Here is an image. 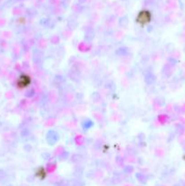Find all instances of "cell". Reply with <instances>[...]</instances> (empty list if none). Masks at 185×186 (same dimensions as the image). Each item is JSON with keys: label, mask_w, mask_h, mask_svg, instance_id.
<instances>
[{"label": "cell", "mask_w": 185, "mask_h": 186, "mask_svg": "<svg viewBox=\"0 0 185 186\" xmlns=\"http://www.w3.org/2000/svg\"><path fill=\"white\" fill-rule=\"evenodd\" d=\"M151 19H152V15L148 10H142L139 13L138 17H137V22L141 25H146L148 24Z\"/></svg>", "instance_id": "1"}]
</instances>
